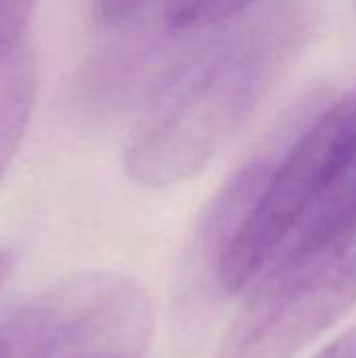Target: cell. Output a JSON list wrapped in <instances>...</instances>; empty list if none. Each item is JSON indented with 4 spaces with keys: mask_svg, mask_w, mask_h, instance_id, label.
<instances>
[{
    "mask_svg": "<svg viewBox=\"0 0 356 358\" xmlns=\"http://www.w3.org/2000/svg\"><path fill=\"white\" fill-rule=\"evenodd\" d=\"M212 27L159 76L130 128L124 170L141 187H172L201 172L258 109L302 31L287 4Z\"/></svg>",
    "mask_w": 356,
    "mask_h": 358,
    "instance_id": "6da1fadb",
    "label": "cell"
},
{
    "mask_svg": "<svg viewBox=\"0 0 356 358\" xmlns=\"http://www.w3.org/2000/svg\"><path fill=\"white\" fill-rule=\"evenodd\" d=\"M356 189V88L290 145L269 149L262 180L220 254L212 281L245 294L292 245L334 218Z\"/></svg>",
    "mask_w": 356,
    "mask_h": 358,
    "instance_id": "7a4b0ae2",
    "label": "cell"
},
{
    "mask_svg": "<svg viewBox=\"0 0 356 358\" xmlns=\"http://www.w3.org/2000/svg\"><path fill=\"white\" fill-rule=\"evenodd\" d=\"M216 358H294L356 302V229L277 260L250 289Z\"/></svg>",
    "mask_w": 356,
    "mask_h": 358,
    "instance_id": "3957f363",
    "label": "cell"
},
{
    "mask_svg": "<svg viewBox=\"0 0 356 358\" xmlns=\"http://www.w3.org/2000/svg\"><path fill=\"white\" fill-rule=\"evenodd\" d=\"M38 67L29 48L0 59V178L10 166L36 103Z\"/></svg>",
    "mask_w": 356,
    "mask_h": 358,
    "instance_id": "277c9868",
    "label": "cell"
},
{
    "mask_svg": "<svg viewBox=\"0 0 356 358\" xmlns=\"http://www.w3.org/2000/svg\"><path fill=\"white\" fill-rule=\"evenodd\" d=\"M260 0H164L166 25L174 31L206 29L250 10Z\"/></svg>",
    "mask_w": 356,
    "mask_h": 358,
    "instance_id": "5b68a950",
    "label": "cell"
},
{
    "mask_svg": "<svg viewBox=\"0 0 356 358\" xmlns=\"http://www.w3.org/2000/svg\"><path fill=\"white\" fill-rule=\"evenodd\" d=\"M34 6L36 0H0V59L21 46Z\"/></svg>",
    "mask_w": 356,
    "mask_h": 358,
    "instance_id": "8992f818",
    "label": "cell"
},
{
    "mask_svg": "<svg viewBox=\"0 0 356 358\" xmlns=\"http://www.w3.org/2000/svg\"><path fill=\"white\" fill-rule=\"evenodd\" d=\"M149 0H97V15L107 23H120L143 8Z\"/></svg>",
    "mask_w": 356,
    "mask_h": 358,
    "instance_id": "52a82bcc",
    "label": "cell"
},
{
    "mask_svg": "<svg viewBox=\"0 0 356 358\" xmlns=\"http://www.w3.org/2000/svg\"><path fill=\"white\" fill-rule=\"evenodd\" d=\"M313 358H356V329L342 334Z\"/></svg>",
    "mask_w": 356,
    "mask_h": 358,
    "instance_id": "ba28073f",
    "label": "cell"
},
{
    "mask_svg": "<svg viewBox=\"0 0 356 358\" xmlns=\"http://www.w3.org/2000/svg\"><path fill=\"white\" fill-rule=\"evenodd\" d=\"M55 358H141L128 352H118V350H78V352H67Z\"/></svg>",
    "mask_w": 356,
    "mask_h": 358,
    "instance_id": "9c48e42d",
    "label": "cell"
},
{
    "mask_svg": "<svg viewBox=\"0 0 356 358\" xmlns=\"http://www.w3.org/2000/svg\"><path fill=\"white\" fill-rule=\"evenodd\" d=\"M0 358H21L19 350L15 348L13 340L8 338V334L2 329L0 325Z\"/></svg>",
    "mask_w": 356,
    "mask_h": 358,
    "instance_id": "30bf717a",
    "label": "cell"
},
{
    "mask_svg": "<svg viewBox=\"0 0 356 358\" xmlns=\"http://www.w3.org/2000/svg\"><path fill=\"white\" fill-rule=\"evenodd\" d=\"M10 271H13V256L0 250V292L6 285V281L10 277Z\"/></svg>",
    "mask_w": 356,
    "mask_h": 358,
    "instance_id": "8fae6325",
    "label": "cell"
}]
</instances>
